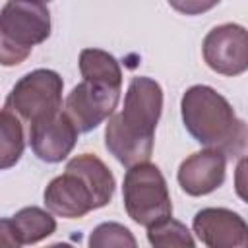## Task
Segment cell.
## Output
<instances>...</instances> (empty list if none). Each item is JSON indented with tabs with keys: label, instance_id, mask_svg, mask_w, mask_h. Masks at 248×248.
I'll return each instance as SVG.
<instances>
[{
	"label": "cell",
	"instance_id": "obj_14",
	"mask_svg": "<svg viewBox=\"0 0 248 248\" xmlns=\"http://www.w3.org/2000/svg\"><path fill=\"white\" fill-rule=\"evenodd\" d=\"M25 147L21 120L8 108L0 110V170L14 167Z\"/></svg>",
	"mask_w": 248,
	"mask_h": 248
},
{
	"label": "cell",
	"instance_id": "obj_8",
	"mask_svg": "<svg viewBox=\"0 0 248 248\" xmlns=\"http://www.w3.org/2000/svg\"><path fill=\"white\" fill-rule=\"evenodd\" d=\"M120 101V89L81 81L66 97L64 114L72 120L78 132H91L114 112Z\"/></svg>",
	"mask_w": 248,
	"mask_h": 248
},
{
	"label": "cell",
	"instance_id": "obj_5",
	"mask_svg": "<svg viewBox=\"0 0 248 248\" xmlns=\"http://www.w3.org/2000/svg\"><path fill=\"white\" fill-rule=\"evenodd\" d=\"M122 200L128 217L141 227H149L172 215L167 180L159 167L149 161L128 167L122 184Z\"/></svg>",
	"mask_w": 248,
	"mask_h": 248
},
{
	"label": "cell",
	"instance_id": "obj_13",
	"mask_svg": "<svg viewBox=\"0 0 248 248\" xmlns=\"http://www.w3.org/2000/svg\"><path fill=\"white\" fill-rule=\"evenodd\" d=\"M12 223L16 227V236L21 246L41 242L56 231V219L50 215V211H45L37 205L19 209L12 217Z\"/></svg>",
	"mask_w": 248,
	"mask_h": 248
},
{
	"label": "cell",
	"instance_id": "obj_11",
	"mask_svg": "<svg viewBox=\"0 0 248 248\" xmlns=\"http://www.w3.org/2000/svg\"><path fill=\"white\" fill-rule=\"evenodd\" d=\"M78 134V128L60 110L50 118L29 124V145L41 161L60 163L72 153Z\"/></svg>",
	"mask_w": 248,
	"mask_h": 248
},
{
	"label": "cell",
	"instance_id": "obj_1",
	"mask_svg": "<svg viewBox=\"0 0 248 248\" xmlns=\"http://www.w3.org/2000/svg\"><path fill=\"white\" fill-rule=\"evenodd\" d=\"M161 110V85L145 76L132 78L124 95L122 110L108 116L105 130V147L108 153L124 167L149 161Z\"/></svg>",
	"mask_w": 248,
	"mask_h": 248
},
{
	"label": "cell",
	"instance_id": "obj_19",
	"mask_svg": "<svg viewBox=\"0 0 248 248\" xmlns=\"http://www.w3.org/2000/svg\"><path fill=\"white\" fill-rule=\"evenodd\" d=\"M39 2H43V4H46V2H50V0H39Z\"/></svg>",
	"mask_w": 248,
	"mask_h": 248
},
{
	"label": "cell",
	"instance_id": "obj_7",
	"mask_svg": "<svg viewBox=\"0 0 248 248\" xmlns=\"http://www.w3.org/2000/svg\"><path fill=\"white\" fill-rule=\"evenodd\" d=\"M202 54L205 64L221 76H240L248 68V37L238 23L213 27L203 43Z\"/></svg>",
	"mask_w": 248,
	"mask_h": 248
},
{
	"label": "cell",
	"instance_id": "obj_15",
	"mask_svg": "<svg viewBox=\"0 0 248 248\" xmlns=\"http://www.w3.org/2000/svg\"><path fill=\"white\" fill-rule=\"evenodd\" d=\"M147 229V240L153 246H174V248H192L194 246V238L192 232L188 231V227L176 219L165 217Z\"/></svg>",
	"mask_w": 248,
	"mask_h": 248
},
{
	"label": "cell",
	"instance_id": "obj_6",
	"mask_svg": "<svg viewBox=\"0 0 248 248\" xmlns=\"http://www.w3.org/2000/svg\"><path fill=\"white\" fill-rule=\"evenodd\" d=\"M62 87L64 81L54 70H33L16 81L4 108L27 124L41 122L62 110Z\"/></svg>",
	"mask_w": 248,
	"mask_h": 248
},
{
	"label": "cell",
	"instance_id": "obj_9",
	"mask_svg": "<svg viewBox=\"0 0 248 248\" xmlns=\"http://www.w3.org/2000/svg\"><path fill=\"white\" fill-rule=\"evenodd\" d=\"M192 229L209 248H244L248 244L246 221L227 207H205L196 213Z\"/></svg>",
	"mask_w": 248,
	"mask_h": 248
},
{
	"label": "cell",
	"instance_id": "obj_4",
	"mask_svg": "<svg viewBox=\"0 0 248 248\" xmlns=\"http://www.w3.org/2000/svg\"><path fill=\"white\" fill-rule=\"evenodd\" d=\"M50 35V12L39 0H8L0 10V66H17Z\"/></svg>",
	"mask_w": 248,
	"mask_h": 248
},
{
	"label": "cell",
	"instance_id": "obj_10",
	"mask_svg": "<svg viewBox=\"0 0 248 248\" xmlns=\"http://www.w3.org/2000/svg\"><path fill=\"white\" fill-rule=\"evenodd\" d=\"M227 155L219 149H202L186 157L176 172L182 192L188 196H207L225 182Z\"/></svg>",
	"mask_w": 248,
	"mask_h": 248
},
{
	"label": "cell",
	"instance_id": "obj_18",
	"mask_svg": "<svg viewBox=\"0 0 248 248\" xmlns=\"http://www.w3.org/2000/svg\"><path fill=\"white\" fill-rule=\"evenodd\" d=\"M0 246H6V248L21 246L16 236V227H14L12 219H0Z\"/></svg>",
	"mask_w": 248,
	"mask_h": 248
},
{
	"label": "cell",
	"instance_id": "obj_16",
	"mask_svg": "<svg viewBox=\"0 0 248 248\" xmlns=\"http://www.w3.org/2000/svg\"><path fill=\"white\" fill-rule=\"evenodd\" d=\"M138 242L134 238V234L130 232L128 227L108 221V223H101L93 229L91 236H89V246L91 248H107V246H130L134 248Z\"/></svg>",
	"mask_w": 248,
	"mask_h": 248
},
{
	"label": "cell",
	"instance_id": "obj_12",
	"mask_svg": "<svg viewBox=\"0 0 248 248\" xmlns=\"http://www.w3.org/2000/svg\"><path fill=\"white\" fill-rule=\"evenodd\" d=\"M79 72L85 81L122 89V70L118 60L101 48H83L79 52Z\"/></svg>",
	"mask_w": 248,
	"mask_h": 248
},
{
	"label": "cell",
	"instance_id": "obj_17",
	"mask_svg": "<svg viewBox=\"0 0 248 248\" xmlns=\"http://www.w3.org/2000/svg\"><path fill=\"white\" fill-rule=\"evenodd\" d=\"M172 10L184 16H200L213 10L221 0H167Z\"/></svg>",
	"mask_w": 248,
	"mask_h": 248
},
{
	"label": "cell",
	"instance_id": "obj_3",
	"mask_svg": "<svg viewBox=\"0 0 248 248\" xmlns=\"http://www.w3.org/2000/svg\"><path fill=\"white\" fill-rule=\"evenodd\" d=\"M182 122L188 134L203 147L225 155H240L246 145V124L231 103L209 85H192L180 101Z\"/></svg>",
	"mask_w": 248,
	"mask_h": 248
},
{
	"label": "cell",
	"instance_id": "obj_2",
	"mask_svg": "<svg viewBox=\"0 0 248 248\" xmlns=\"http://www.w3.org/2000/svg\"><path fill=\"white\" fill-rule=\"evenodd\" d=\"M114 176L93 153H81L68 161L66 170L45 188V205L64 219H79L105 207L114 194Z\"/></svg>",
	"mask_w": 248,
	"mask_h": 248
}]
</instances>
